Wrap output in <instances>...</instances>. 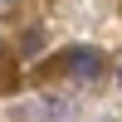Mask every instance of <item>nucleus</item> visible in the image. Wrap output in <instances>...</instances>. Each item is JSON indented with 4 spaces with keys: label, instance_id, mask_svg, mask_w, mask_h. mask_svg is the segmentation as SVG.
Here are the masks:
<instances>
[{
    "label": "nucleus",
    "instance_id": "obj_1",
    "mask_svg": "<svg viewBox=\"0 0 122 122\" xmlns=\"http://www.w3.org/2000/svg\"><path fill=\"white\" fill-rule=\"evenodd\" d=\"M64 68L78 78V83H93V78L103 73V54H98V49H68V54H64Z\"/></svg>",
    "mask_w": 122,
    "mask_h": 122
},
{
    "label": "nucleus",
    "instance_id": "obj_2",
    "mask_svg": "<svg viewBox=\"0 0 122 122\" xmlns=\"http://www.w3.org/2000/svg\"><path fill=\"white\" fill-rule=\"evenodd\" d=\"M117 83H122V59H117Z\"/></svg>",
    "mask_w": 122,
    "mask_h": 122
}]
</instances>
